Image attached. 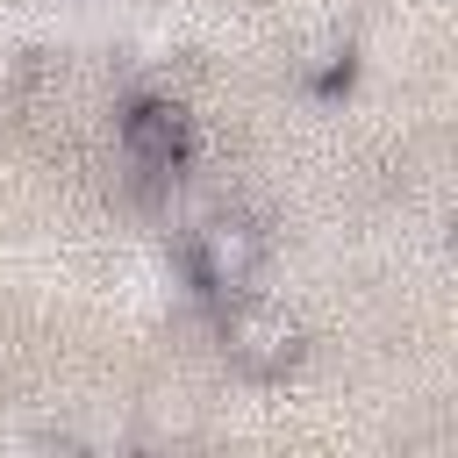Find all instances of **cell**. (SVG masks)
<instances>
[{
  "label": "cell",
  "mask_w": 458,
  "mask_h": 458,
  "mask_svg": "<svg viewBox=\"0 0 458 458\" xmlns=\"http://www.w3.org/2000/svg\"><path fill=\"white\" fill-rule=\"evenodd\" d=\"M258 272H265V236H258V222L215 215V222L193 229V279H200V293L236 301V293L258 286Z\"/></svg>",
  "instance_id": "6da1fadb"
},
{
  "label": "cell",
  "mask_w": 458,
  "mask_h": 458,
  "mask_svg": "<svg viewBox=\"0 0 458 458\" xmlns=\"http://www.w3.org/2000/svg\"><path fill=\"white\" fill-rule=\"evenodd\" d=\"M222 344H229V358H236L243 372L279 379V372L301 358V322H293L286 308H265V301L236 293V301H229V315H222Z\"/></svg>",
  "instance_id": "7a4b0ae2"
},
{
  "label": "cell",
  "mask_w": 458,
  "mask_h": 458,
  "mask_svg": "<svg viewBox=\"0 0 458 458\" xmlns=\"http://www.w3.org/2000/svg\"><path fill=\"white\" fill-rule=\"evenodd\" d=\"M122 143L143 172H179L186 165V114L172 100H136L122 114Z\"/></svg>",
  "instance_id": "3957f363"
}]
</instances>
